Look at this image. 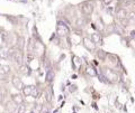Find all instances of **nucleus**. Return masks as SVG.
Here are the masks:
<instances>
[{
    "mask_svg": "<svg viewBox=\"0 0 135 113\" xmlns=\"http://www.w3.org/2000/svg\"><path fill=\"white\" fill-rule=\"evenodd\" d=\"M56 34H57V36H60V37L68 36L70 34L69 26H68L65 23H63V21H59L57 25H56Z\"/></svg>",
    "mask_w": 135,
    "mask_h": 113,
    "instance_id": "f257e3e1",
    "label": "nucleus"
},
{
    "mask_svg": "<svg viewBox=\"0 0 135 113\" xmlns=\"http://www.w3.org/2000/svg\"><path fill=\"white\" fill-rule=\"evenodd\" d=\"M80 9H81L83 15L90 16V15H92V12L95 10V5H94V2H91V1H84L80 5Z\"/></svg>",
    "mask_w": 135,
    "mask_h": 113,
    "instance_id": "f03ea898",
    "label": "nucleus"
},
{
    "mask_svg": "<svg viewBox=\"0 0 135 113\" xmlns=\"http://www.w3.org/2000/svg\"><path fill=\"white\" fill-rule=\"evenodd\" d=\"M105 75H106V78L108 79V82L110 83H116L119 81V76H118V74L116 72H114L113 69L110 68H105Z\"/></svg>",
    "mask_w": 135,
    "mask_h": 113,
    "instance_id": "7ed1b4c3",
    "label": "nucleus"
},
{
    "mask_svg": "<svg viewBox=\"0 0 135 113\" xmlns=\"http://www.w3.org/2000/svg\"><path fill=\"white\" fill-rule=\"evenodd\" d=\"M82 45H83V47L87 49V51H89L91 53H94L96 49H97V46L92 43L91 39L90 38H88V37H83V39H82Z\"/></svg>",
    "mask_w": 135,
    "mask_h": 113,
    "instance_id": "20e7f679",
    "label": "nucleus"
},
{
    "mask_svg": "<svg viewBox=\"0 0 135 113\" xmlns=\"http://www.w3.org/2000/svg\"><path fill=\"white\" fill-rule=\"evenodd\" d=\"M11 84L17 90H22L23 86H24L22 78H20L19 76H17V75H12L11 76Z\"/></svg>",
    "mask_w": 135,
    "mask_h": 113,
    "instance_id": "39448f33",
    "label": "nucleus"
},
{
    "mask_svg": "<svg viewBox=\"0 0 135 113\" xmlns=\"http://www.w3.org/2000/svg\"><path fill=\"white\" fill-rule=\"evenodd\" d=\"M127 14H128V11L126 10L124 7H118V8H116L115 15H116V18L118 20L123 19V18H126V17H127Z\"/></svg>",
    "mask_w": 135,
    "mask_h": 113,
    "instance_id": "423d86ee",
    "label": "nucleus"
},
{
    "mask_svg": "<svg viewBox=\"0 0 135 113\" xmlns=\"http://www.w3.org/2000/svg\"><path fill=\"white\" fill-rule=\"evenodd\" d=\"M90 39H91V41H92V43H94L96 46L103 44V36H101L100 33H94V34H91Z\"/></svg>",
    "mask_w": 135,
    "mask_h": 113,
    "instance_id": "0eeeda50",
    "label": "nucleus"
},
{
    "mask_svg": "<svg viewBox=\"0 0 135 113\" xmlns=\"http://www.w3.org/2000/svg\"><path fill=\"white\" fill-rule=\"evenodd\" d=\"M11 60L14 61L17 65H22L23 64V53L22 51H17L15 54H14V56L11 57Z\"/></svg>",
    "mask_w": 135,
    "mask_h": 113,
    "instance_id": "6e6552de",
    "label": "nucleus"
},
{
    "mask_svg": "<svg viewBox=\"0 0 135 113\" xmlns=\"http://www.w3.org/2000/svg\"><path fill=\"white\" fill-rule=\"evenodd\" d=\"M11 101L14 102L16 105H19V104L24 103V96L20 94V93H16V94H12L11 95Z\"/></svg>",
    "mask_w": 135,
    "mask_h": 113,
    "instance_id": "1a4fd4ad",
    "label": "nucleus"
},
{
    "mask_svg": "<svg viewBox=\"0 0 135 113\" xmlns=\"http://www.w3.org/2000/svg\"><path fill=\"white\" fill-rule=\"evenodd\" d=\"M15 43H16V48L17 49H18V51H24V48H25V44H26V43H25V38H24V37L23 36H19L18 37V38H17L16 39V41H15Z\"/></svg>",
    "mask_w": 135,
    "mask_h": 113,
    "instance_id": "9d476101",
    "label": "nucleus"
},
{
    "mask_svg": "<svg viewBox=\"0 0 135 113\" xmlns=\"http://www.w3.org/2000/svg\"><path fill=\"white\" fill-rule=\"evenodd\" d=\"M54 77H55V73H54L52 69H49L45 75V82L47 83V84H52L54 81Z\"/></svg>",
    "mask_w": 135,
    "mask_h": 113,
    "instance_id": "9b49d317",
    "label": "nucleus"
},
{
    "mask_svg": "<svg viewBox=\"0 0 135 113\" xmlns=\"http://www.w3.org/2000/svg\"><path fill=\"white\" fill-rule=\"evenodd\" d=\"M34 89H35V86H33V85H24L23 89H22L23 90V95L24 96H31Z\"/></svg>",
    "mask_w": 135,
    "mask_h": 113,
    "instance_id": "f8f14e48",
    "label": "nucleus"
},
{
    "mask_svg": "<svg viewBox=\"0 0 135 113\" xmlns=\"http://www.w3.org/2000/svg\"><path fill=\"white\" fill-rule=\"evenodd\" d=\"M96 56H97V58L98 60H100V61H105L107 58V53L105 52V51H103V49H96Z\"/></svg>",
    "mask_w": 135,
    "mask_h": 113,
    "instance_id": "ddd939ff",
    "label": "nucleus"
},
{
    "mask_svg": "<svg viewBox=\"0 0 135 113\" xmlns=\"http://www.w3.org/2000/svg\"><path fill=\"white\" fill-rule=\"evenodd\" d=\"M11 72V68L10 66L5 65V64H0V74H3V75H8Z\"/></svg>",
    "mask_w": 135,
    "mask_h": 113,
    "instance_id": "4468645a",
    "label": "nucleus"
},
{
    "mask_svg": "<svg viewBox=\"0 0 135 113\" xmlns=\"http://www.w3.org/2000/svg\"><path fill=\"white\" fill-rule=\"evenodd\" d=\"M96 28L99 30V33L104 31L105 29H106V26H105V24H104V21H103V19H101V18H99L98 20H97V23H96Z\"/></svg>",
    "mask_w": 135,
    "mask_h": 113,
    "instance_id": "2eb2a0df",
    "label": "nucleus"
},
{
    "mask_svg": "<svg viewBox=\"0 0 135 113\" xmlns=\"http://www.w3.org/2000/svg\"><path fill=\"white\" fill-rule=\"evenodd\" d=\"M16 109H17V105H16V104L12 102V101L6 103V110H7V111H9V112H15Z\"/></svg>",
    "mask_w": 135,
    "mask_h": 113,
    "instance_id": "dca6fc26",
    "label": "nucleus"
},
{
    "mask_svg": "<svg viewBox=\"0 0 135 113\" xmlns=\"http://www.w3.org/2000/svg\"><path fill=\"white\" fill-rule=\"evenodd\" d=\"M0 58L1 60H8V48L0 47Z\"/></svg>",
    "mask_w": 135,
    "mask_h": 113,
    "instance_id": "f3484780",
    "label": "nucleus"
},
{
    "mask_svg": "<svg viewBox=\"0 0 135 113\" xmlns=\"http://www.w3.org/2000/svg\"><path fill=\"white\" fill-rule=\"evenodd\" d=\"M86 72H87L88 75H90V76H96V75H97V71L95 69L94 66H91V65L88 66L87 69H86Z\"/></svg>",
    "mask_w": 135,
    "mask_h": 113,
    "instance_id": "a211bd4d",
    "label": "nucleus"
},
{
    "mask_svg": "<svg viewBox=\"0 0 135 113\" xmlns=\"http://www.w3.org/2000/svg\"><path fill=\"white\" fill-rule=\"evenodd\" d=\"M131 21H132V20H129L127 17L123 18V19H119V23H120V25H122V26H123L124 28H125V27H128L129 24H131Z\"/></svg>",
    "mask_w": 135,
    "mask_h": 113,
    "instance_id": "6ab92c4d",
    "label": "nucleus"
},
{
    "mask_svg": "<svg viewBox=\"0 0 135 113\" xmlns=\"http://www.w3.org/2000/svg\"><path fill=\"white\" fill-rule=\"evenodd\" d=\"M16 111H17V113H25L26 112V106L22 103V104H19V105H17Z\"/></svg>",
    "mask_w": 135,
    "mask_h": 113,
    "instance_id": "aec40b11",
    "label": "nucleus"
},
{
    "mask_svg": "<svg viewBox=\"0 0 135 113\" xmlns=\"http://www.w3.org/2000/svg\"><path fill=\"white\" fill-rule=\"evenodd\" d=\"M27 69H28L27 65H24V64L19 65V72L22 74H27Z\"/></svg>",
    "mask_w": 135,
    "mask_h": 113,
    "instance_id": "412c9836",
    "label": "nucleus"
},
{
    "mask_svg": "<svg viewBox=\"0 0 135 113\" xmlns=\"http://www.w3.org/2000/svg\"><path fill=\"white\" fill-rule=\"evenodd\" d=\"M45 98H46V101H47V102L52 101V94L50 93V91H46L45 92Z\"/></svg>",
    "mask_w": 135,
    "mask_h": 113,
    "instance_id": "4be33fe9",
    "label": "nucleus"
},
{
    "mask_svg": "<svg viewBox=\"0 0 135 113\" xmlns=\"http://www.w3.org/2000/svg\"><path fill=\"white\" fill-rule=\"evenodd\" d=\"M43 67L44 68H49L50 67V63L47 58H43Z\"/></svg>",
    "mask_w": 135,
    "mask_h": 113,
    "instance_id": "5701e85b",
    "label": "nucleus"
},
{
    "mask_svg": "<svg viewBox=\"0 0 135 113\" xmlns=\"http://www.w3.org/2000/svg\"><path fill=\"white\" fill-rule=\"evenodd\" d=\"M84 20L83 19H81V18H79L78 20H77V25H78V27H83L84 26Z\"/></svg>",
    "mask_w": 135,
    "mask_h": 113,
    "instance_id": "b1692460",
    "label": "nucleus"
},
{
    "mask_svg": "<svg viewBox=\"0 0 135 113\" xmlns=\"http://www.w3.org/2000/svg\"><path fill=\"white\" fill-rule=\"evenodd\" d=\"M113 2V0H103V3L105 6H109Z\"/></svg>",
    "mask_w": 135,
    "mask_h": 113,
    "instance_id": "393cba45",
    "label": "nucleus"
},
{
    "mask_svg": "<svg viewBox=\"0 0 135 113\" xmlns=\"http://www.w3.org/2000/svg\"><path fill=\"white\" fill-rule=\"evenodd\" d=\"M75 90H77V86H75V85H72L70 87V92H74Z\"/></svg>",
    "mask_w": 135,
    "mask_h": 113,
    "instance_id": "a878e982",
    "label": "nucleus"
},
{
    "mask_svg": "<svg viewBox=\"0 0 135 113\" xmlns=\"http://www.w3.org/2000/svg\"><path fill=\"white\" fill-rule=\"evenodd\" d=\"M3 101V94H2V92L0 91V103H2Z\"/></svg>",
    "mask_w": 135,
    "mask_h": 113,
    "instance_id": "bb28decb",
    "label": "nucleus"
}]
</instances>
